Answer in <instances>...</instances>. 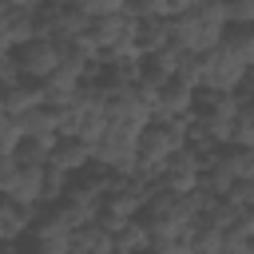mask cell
<instances>
[{
	"mask_svg": "<svg viewBox=\"0 0 254 254\" xmlns=\"http://www.w3.org/2000/svg\"><path fill=\"white\" fill-rule=\"evenodd\" d=\"M222 0H194L187 12L171 16V44L190 48V52H210L222 36Z\"/></svg>",
	"mask_w": 254,
	"mask_h": 254,
	"instance_id": "cell-1",
	"label": "cell"
},
{
	"mask_svg": "<svg viewBox=\"0 0 254 254\" xmlns=\"http://www.w3.org/2000/svg\"><path fill=\"white\" fill-rule=\"evenodd\" d=\"M91 163L107 171H131L135 167V127L103 123V131L91 139Z\"/></svg>",
	"mask_w": 254,
	"mask_h": 254,
	"instance_id": "cell-2",
	"label": "cell"
},
{
	"mask_svg": "<svg viewBox=\"0 0 254 254\" xmlns=\"http://www.w3.org/2000/svg\"><path fill=\"white\" fill-rule=\"evenodd\" d=\"M131 32H135V20L127 12H103V16H87V28L83 36L95 44V52H115V56H139L131 48Z\"/></svg>",
	"mask_w": 254,
	"mask_h": 254,
	"instance_id": "cell-3",
	"label": "cell"
},
{
	"mask_svg": "<svg viewBox=\"0 0 254 254\" xmlns=\"http://www.w3.org/2000/svg\"><path fill=\"white\" fill-rule=\"evenodd\" d=\"M12 60H16L20 75H28V79H40V75H48L52 67H60V60H56V40H52V36H32V40L16 44V48H12Z\"/></svg>",
	"mask_w": 254,
	"mask_h": 254,
	"instance_id": "cell-4",
	"label": "cell"
},
{
	"mask_svg": "<svg viewBox=\"0 0 254 254\" xmlns=\"http://www.w3.org/2000/svg\"><path fill=\"white\" fill-rule=\"evenodd\" d=\"M246 79V67H238L234 60H226L218 48L210 52H198V83L194 87H218V91H230Z\"/></svg>",
	"mask_w": 254,
	"mask_h": 254,
	"instance_id": "cell-5",
	"label": "cell"
},
{
	"mask_svg": "<svg viewBox=\"0 0 254 254\" xmlns=\"http://www.w3.org/2000/svg\"><path fill=\"white\" fill-rule=\"evenodd\" d=\"M190 99H194V83H187L183 75L171 71V75L155 87L151 119H159V115H187V111H190Z\"/></svg>",
	"mask_w": 254,
	"mask_h": 254,
	"instance_id": "cell-6",
	"label": "cell"
},
{
	"mask_svg": "<svg viewBox=\"0 0 254 254\" xmlns=\"http://www.w3.org/2000/svg\"><path fill=\"white\" fill-rule=\"evenodd\" d=\"M155 183H159V187H167V190H190V187L198 183V167H194V159L179 147V151H171V155L163 159V167H159Z\"/></svg>",
	"mask_w": 254,
	"mask_h": 254,
	"instance_id": "cell-7",
	"label": "cell"
},
{
	"mask_svg": "<svg viewBox=\"0 0 254 254\" xmlns=\"http://www.w3.org/2000/svg\"><path fill=\"white\" fill-rule=\"evenodd\" d=\"M0 194L36 206V202H40V167H32V163H16V167L0 179Z\"/></svg>",
	"mask_w": 254,
	"mask_h": 254,
	"instance_id": "cell-8",
	"label": "cell"
},
{
	"mask_svg": "<svg viewBox=\"0 0 254 254\" xmlns=\"http://www.w3.org/2000/svg\"><path fill=\"white\" fill-rule=\"evenodd\" d=\"M214 48H218L226 60H234L238 67L250 71V64H254V32H250V24H226Z\"/></svg>",
	"mask_w": 254,
	"mask_h": 254,
	"instance_id": "cell-9",
	"label": "cell"
},
{
	"mask_svg": "<svg viewBox=\"0 0 254 254\" xmlns=\"http://www.w3.org/2000/svg\"><path fill=\"white\" fill-rule=\"evenodd\" d=\"M163 44H171V16H143V20H135V32H131V48L139 52V56H147V52H159Z\"/></svg>",
	"mask_w": 254,
	"mask_h": 254,
	"instance_id": "cell-10",
	"label": "cell"
},
{
	"mask_svg": "<svg viewBox=\"0 0 254 254\" xmlns=\"http://www.w3.org/2000/svg\"><path fill=\"white\" fill-rule=\"evenodd\" d=\"M48 159H52V163H60V167L71 175V171H79L83 163H91V143H87V139H79V135H56V139H52Z\"/></svg>",
	"mask_w": 254,
	"mask_h": 254,
	"instance_id": "cell-11",
	"label": "cell"
},
{
	"mask_svg": "<svg viewBox=\"0 0 254 254\" xmlns=\"http://www.w3.org/2000/svg\"><path fill=\"white\" fill-rule=\"evenodd\" d=\"M67 250H75V254H111V230H103L95 218H87V222L71 226Z\"/></svg>",
	"mask_w": 254,
	"mask_h": 254,
	"instance_id": "cell-12",
	"label": "cell"
},
{
	"mask_svg": "<svg viewBox=\"0 0 254 254\" xmlns=\"http://www.w3.org/2000/svg\"><path fill=\"white\" fill-rule=\"evenodd\" d=\"M16 119V127H20V135H36V139H56V107L52 103H32V107H24L20 115H12Z\"/></svg>",
	"mask_w": 254,
	"mask_h": 254,
	"instance_id": "cell-13",
	"label": "cell"
},
{
	"mask_svg": "<svg viewBox=\"0 0 254 254\" xmlns=\"http://www.w3.org/2000/svg\"><path fill=\"white\" fill-rule=\"evenodd\" d=\"M36 83H40V99H44V103H52V107H60V103H67V99L75 95L79 75H75V71H67V67H52V71H48V75H40Z\"/></svg>",
	"mask_w": 254,
	"mask_h": 254,
	"instance_id": "cell-14",
	"label": "cell"
},
{
	"mask_svg": "<svg viewBox=\"0 0 254 254\" xmlns=\"http://www.w3.org/2000/svg\"><path fill=\"white\" fill-rule=\"evenodd\" d=\"M32 103H40V83H36V79L20 75V79H12V83H0V111L20 115V111L32 107Z\"/></svg>",
	"mask_w": 254,
	"mask_h": 254,
	"instance_id": "cell-15",
	"label": "cell"
},
{
	"mask_svg": "<svg viewBox=\"0 0 254 254\" xmlns=\"http://www.w3.org/2000/svg\"><path fill=\"white\" fill-rule=\"evenodd\" d=\"M0 20H4V32H8V44H12V48L36 36V8H28V4H8V8H0Z\"/></svg>",
	"mask_w": 254,
	"mask_h": 254,
	"instance_id": "cell-16",
	"label": "cell"
},
{
	"mask_svg": "<svg viewBox=\"0 0 254 254\" xmlns=\"http://www.w3.org/2000/svg\"><path fill=\"white\" fill-rule=\"evenodd\" d=\"M131 250H147V226H143L139 214L123 218L111 230V254H131Z\"/></svg>",
	"mask_w": 254,
	"mask_h": 254,
	"instance_id": "cell-17",
	"label": "cell"
},
{
	"mask_svg": "<svg viewBox=\"0 0 254 254\" xmlns=\"http://www.w3.org/2000/svg\"><path fill=\"white\" fill-rule=\"evenodd\" d=\"M218 163L230 171V179H254V147H218Z\"/></svg>",
	"mask_w": 254,
	"mask_h": 254,
	"instance_id": "cell-18",
	"label": "cell"
},
{
	"mask_svg": "<svg viewBox=\"0 0 254 254\" xmlns=\"http://www.w3.org/2000/svg\"><path fill=\"white\" fill-rule=\"evenodd\" d=\"M67 171L60 167V163H52V159H44L40 163V206H48V202H56L60 194H64V187H67Z\"/></svg>",
	"mask_w": 254,
	"mask_h": 254,
	"instance_id": "cell-19",
	"label": "cell"
},
{
	"mask_svg": "<svg viewBox=\"0 0 254 254\" xmlns=\"http://www.w3.org/2000/svg\"><path fill=\"white\" fill-rule=\"evenodd\" d=\"M48 151H52V139H36V135H20L16 147H12L16 163H32V167H40L48 159Z\"/></svg>",
	"mask_w": 254,
	"mask_h": 254,
	"instance_id": "cell-20",
	"label": "cell"
},
{
	"mask_svg": "<svg viewBox=\"0 0 254 254\" xmlns=\"http://www.w3.org/2000/svg\"><path fill=\"white\" fill-rule=\"evenodd\" d=\"M226 24H254V0H222Z\"/></svg>",
	"mask_w": 254,
	"mask_h": 254,
	"instance_id": "cell-21",
	"label": "cell"
},
{
	"mask_svg": "<svg viewBox=\"0 0 254 254\" xmlns=\"http://www.w3.org/2000/svg\"><path fill=\"white\" fill-rule=\"evenodd\" d=\"M222 198H230L234 206H254V179H230Z\"/></svg>",
	"mask_w": 254,
	"mask_h": 254,
	"instance_id": "cell-22",
	"label": "cell"
},
{
	"mask_svg": "<svg viewBox=\"0 0 254 254\" xmlns=\"http://www.w3.org/2000/svg\"><path fill=\"white\" fill-rule=\"evenodd\" d=\"M16 139H20L16 119H12L8 111H0V151H12V147H16Z\"/></svg>",
	"mask_w": 254,
	"mask_h": 254,
	"instance_id": "cell-23",
	"label": "cell"
},
{
	"mask_svg": "<svg viewBox=\"0 0 254 254\" xmlns=\"http://www.w3.org/2000/svg\"><path fill=\"white\" fill-rule=\"evenodd\" d=\"M194 0H151V8H155V16H179V12H187Z\"/></svg>",
	"mask_w": 254,
	"mask_h": 254,
	"instance_id": "cell-24",
	"label": "cell"
},
{
	"mask_svg": "<svg viewBox=\"0 0 254 254\" xmlns=\"http://www.w3.org/2000/svg\"><path fill=\"white\" fill-rule=\"evenodd\" d=\"M79 4H83L87 16H103V12H119L123 8V0H79Z\"/></svg>",
	"mask_w": 254,
	"mask_h": 254,
	"instance_id": "cell-25",
	"label": "cell"
},
{
	"mask_svg": "<svg viewBox=\"0 0 254 254\" xmlns=\"http://www.w3.org/2000/svg\"><path fill=\"white\" fill-rule=\"evenodd\" d=\"M12 79H20V67H16L12 48H8V52H0V83H12Z\"/></svg>",
	"mask_w": 254,
	"mask_h": 254,
	"instance_id": "cell-26",
	"label": "cell"
},
{
	"mask_svg": "<svg viewBox=\"0 0 254 254\" xmlns=\"http://www.w3.org/2000/svg\"><path fill=\"white\" fill-rule=\"evenodd\" d=\"M12 44H8V32H4V20H0V52H8Z\"/></svg>",
	"mask_w": 254,
	"mask_h": 254,
	"instance_id": "cell-27",
	"label": "cell"
},
{
	"mask_svg": "<svg viewBox=\"0 0 254 254\" xmlns=\"http://www.w3.org/2000/svg\"><path fill=\"white\" fill-rule=\"evenodd\" d=\"M75 4H79V0H75Z\"/></svg>",
	"mask_w": 254,
	"mask_h": 254,
	"instance_id": "cell-28",
	"label": "cell"
}]
</instances>
